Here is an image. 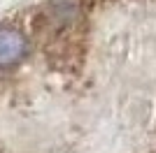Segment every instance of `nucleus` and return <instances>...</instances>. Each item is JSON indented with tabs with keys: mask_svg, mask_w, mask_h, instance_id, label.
I'll list each match as a JSON object with an SVG mask.
<instances>
[{
	"mask_svg": "<svg viewBox=\"0 0 156 153\" xmlns=\"http://www.w3.org/2000/svg\"><path fill=\"white\" fill-rule=\"evenodd\" d=\"M28 51V42L23 32L16 28H0V67L19 63Z\"/></svg>",
	"mask_w": 156,
	"mask_h": 153,
	"instance_id": "f257e3e1",
	"label": "nucleus"
}]
</instances>
